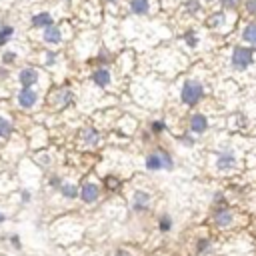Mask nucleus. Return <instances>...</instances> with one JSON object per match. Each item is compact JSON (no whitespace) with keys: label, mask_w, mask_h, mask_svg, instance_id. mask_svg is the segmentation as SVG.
Masks as SVG:
<instances>
[{"label":"nucleus","mask_w":256,"mask_h":256,"mask_svg":"<svg viewBox=\"0 0 256 256\" xmlns=\"http://www.w3.org/2000/svg\"><path fill=\"white\" fill-rule=\"evenodd\" d=\"M92 82L96 84V86H108V82H110V72L106 70V68H100V70H96L94 74H92Z\"/></svg>","instance_id":"9d476101"},{"label":"nucleus","mask_w":256,"mask_h":256,"mask_svg":"<svg viewBox=\"0 0 256 256\" xmlns=\"http://www.w3.org/2000/svg\"><path fill=\"white\" fill-rule=\"evenodd\" d=\"M108 2H114V0H108Z\"/></svg>","instance_id":"473e14b6"},{"label":"nucleus","mask_w":256,"mask_h":256,"mask_svg":"<svg viewBox=\"0 0 256 256\" xmlns=\"http://www.w3.org/2000/svg\"><path fill=\"white\" fill-rule=\"evenodd\" d=\"M16 96H18V104L22 108H32L38 102V94L32 90V86H24Z\"/></svg>","instance_id":"39448f33"},{"label":"nucleus","mask_w":256,"mask_h":256,"mask_svg":"<svg viewBox=\"0 0 256 256\" xmlns=\"http://www.w3.org/2000/svg\"><path fill=\"white\" fill-rule=\"evenodd\" d=\"M106 186H108V188H116V186H118V180L108 176V178H106Z\"/></svg>","instance_id":"393cba45"},{"label":"nucleus","mask_w":256,"mask_h":256,"mask_svg":"<svg viewBox=\"0 0 256 256\" xmlns=\"http://www.w3.org/2000/svg\"><path fill=\"white\" fill-rule=\"evenodd\" d=\"M186 40H188V44H190V46H194V44H196V38H194V36H190V34L186 36Z\"/></svg>","instance_id":"c85d7f7f"},{"label":"nucleus","mask_w":256,"mask_h":256,"mask_svg":"<svg viewBox=\"0 0 256 256\" xmlns=\"http://www.w3.org/2000/svg\"><path fill=\"white\" fill-rule=\"evenodd\" d=\"M244 40L246 42H250V44H256V22H250V24H246V28H244Z\"/></svg>","instance_id":"4468645a"},{"label":"nucleus","mask_w":256,"mask_h":256,"mask_svg":"<svg viewBox=\"0 0 256 256\" xmlns=\"http://www.w3.org/2000/svg\"><path fill=\"white\" fill-rule=\"evenodd\" d=\"M4 220H6V216H4L2 212H0V222H4Z\"/></svg>","instance_id":"2f4dec72"},{"label":"nucleus","mask_w":256,"mask_h":256,"mask_svg":"<svg viewBox=\"0 0 256 256\" xmlns=\"http://www.w3.org/2000/svg\"><path fill=\"white\" fill-rule=\"evenodd\" d=\"M246 10L250 14H256V0H246Z\"/></svg>","instance_id":"aec40b11"},{"label":"nucleus","mask_w":256,"mask_h":256,"mask_svg":"<svg viewBox=\"0 0 256 256\" xmlns=\"http://www.w3.org/2000/svg\"><path fill=\"white\" fill-rule=\"evenodd\" d=\"M116 256H130V252H126V250H116Z\"/></svg>","instance_id":"7c9ffc66"},{"label":"nucleus","mask_w":256,"mask_h":256,"mask_svg":"<svg viewBox=\"0 0 256 256\" xmlns=\"http://www.w3.org/2000/svg\"><path fill=\"white\" fill-rule=\"evenodd\" d=\"M188 10H198V2H188Z\"/></svg>","instance_id":"bb28decb"},{"label":"nucleus","mask_w":256,"mask_h":256,"mask_svg":"<svg viewBox=\"0 0 256 256\" xmlns=\"http://www.w3.org/2000/svg\"><path fill=\"white\" fill-rule=\"evenodd\" d=\"M206 128H208V120H206V116H204V114H194L190 118V130L192 132L202 134V132H206Z\"/></svg>","instance_id":"6e6552de"},{"label":"nucleus","mask_w":256,"mask_h":256,"mask_svg":"<svg viewBox=\"0 0 256 256\" xmlns=\"http://www.w3.org/2000/svg\"><path fill=\"white\" fill-rule=\"evenodd\" d=\"M148 8H150L148 0H130V10L134 14H146Z\"/></svg>","instance_id":"ddd939ff"},{"label":"nucleus","mask_w":256,"mask_h":256,"mask_svg":"<svg viewBox=\"0 0 256 256\" xmlns=\"http://www.w3.org/2000/svg\"><path fill=\"white\" fill-rule=\"evenodd\" d=\"M10 244H12L16 250H20V246H22V244H20V236H18V234H12V236H10Z\"/></svg>","instance_id":"412c9836"},{"label":"nucleus","mask_w":256,"mask_h":256,"mask_svg":"<svg viewBox=\"0 0 256 256\" xmlns=\"http://www.w3.org/2000/svg\"><path fill=\"white\" fill-rule=\"evenodd\" d=\"M32 26L36 28H46V26H52V16L48 12H40L36 16H32Z\"/></svg>","instance_id":"9b49d317"},{"label":"nucleus","mask_w":256,"mask_h":256,"mask_svg":"<svg viewBox=\"0 0 256 256\" xmlns=\"http://www.w3.org/2000/svg\"><path fill=\"white\" fill-rule=\"evenodd\" d=\"M204 96V88L198 80H186L182 86V102L188 106H194L196 102Z\"/></svg>","instance_id":"f257e3e1"},{"label":"nucleus","mask_w":256,"mask_h":256,"mask_svg":"<svg viewBox=\"0 0 256 256\" xmlns=\"http://www.w3.org/2000/svg\"><path fill=\"white\" fill-rule=\"evenodd\" d=\"M50 186H54V188L58 186V188H60V186H62V184H60V178H58V176H52V180H50Z\"/></svg>","instance_id":"a878e982"},{"label":"nucleus","mask_w":256,"mask_h":256,"mask_svg":"<svg viewBox=\"0 0 256 256\" xmlns=\"http://www.w3.org/2000/svg\"><path fill=\"white\" fill-rule=\"evenodd\" d=\"M232 64H234V68H238V70H242V68H246L248 64H252V48H242V46H238V48L234 50V54H232Z\"/></svg>","instance_id":"7ed1b4c3"},{"label":"nucleus","mask_w":256,"mask_h":256,"mask_svg":"<svg viewBox=\"0 0 256 256\" xmlns=\"http://www.w3.org/2000/svg\"><path fill=\"white\" fill-rule=\"evenodd\" d=\"M146 168L148 170H170L172 168V158H170V154L168 152H164V150H158V152H154V154H148L146 156Z\"/></svg>","instance_id":"f03ea898"},{"label":"nucleus","mask_w":256,"mask_h":256,"mask_svg":"<svg viewBox=\"0 0 256 256\" xmlns=\"http://www.w3.org/2000/svg\"><path fill=\"white\" fill-rule=\"evenodd\" d=\"M164 130V122H154V124H152V132H162Z\"/></svg>","instance_id":"5701e85b"},{"label":"nucleus","mask_w":256,"mask_h":256,"mask_svg":"<svg viewBox=\"0 0 256 256\" xmlns=\"http://www.w3.org/2000/svg\"><path fill=\"white\" fill-rule=\"evenodd\" d=\"M18 82L22 86H34L38 82V70L36 68H24V70H20Z\"/></svg>","instance_id":"0eeeda50"},{"label":"nucleus","mask_w":256,"mask_h":256,"mask_svg":"<svg viewBox=\"0 0 256 256\" xmlns=\"http://www.w3.org/2000/svg\"><path fill=\"white\" fill-rule=\"evenodd\" d=\"M158 228H160L162 232H168V230L172 228V218H170V216H162V218L158 220Z\"/></svg>","instance_id":"6ab92c4d"},{"label":"nucleus","mask_w":256,"mask_h":256,"mask_svg":"<svg viewBox=\"0 0 256 256\" xmlns=\"http://www.w3.org/2000/svg\"><path fill=\"white\" fill-rule=\"evenodd\" d=\"M54 60H56L54 52H46V64H54Z\"/></svg>","instance_id":"b1692460"},{"label":"nucleus","mask_w":256,"mask_h":256,"mask_svg":"<svg viewBox=\"0 0 256 256\" xmlns=\"http://www.w3.org/2000/svg\"><path fill=\"white\" fill-rule=\"evenodd\" d=\"M98 196H100V190H98V186L94 184V182H86L82 188H80V198L84 200V202H96L98 200Z\"/></svg>","instance_id":"423d86ee"},{"label":"nucleus","mask_w":256,"mask_h":256,"mask_svg":"<svg viewBox=\"0 0 256 256\" xmlns=\"http://www.w3.org/2000/svg\"><path fill=\"white\" fill-rule=\"evenodd\" d=\"M148 202H150V194H148V192L138 190V192L134 194V202H132V206H134V210L142 212V210H146V208H148Z\"/></svg>","instance_id":"1a4fd4ad"},{"label":"nucleus","mask_w":256,"mask_h":256,"mask_svg":"<svg viewBox=\"0 0 256 256\" xmlns=\"http://www.w3.org/2000/svg\"><path fill=\"white\" fill-rule=\"evenodd\" d=\"M60 194H62L64 198H76V196L80 194V190H78L74 184H62V186H60Z\"/></svg>","instance_id":"2eb2a0df"},{"label":"nucleus","mask_w":256,"mask_h":256,"mask_svg":"<svg viewBox=\"0 0 256 256\" xmlns=\"http://www.w3.org/2000/svg\"><path fill=\"white\" fill-rule=\"evenodd\" d=\"M224 6H236V0H224Z\"/></svg>","instance_id":"cd10ccee"},{"label":"nucleus","mask_w":256,"mask_h":256,"mask_svg":"<svg viewBox=\"0 0 256 256\" xmlns=\"http://www.w3.org/2000/svg\"><path fill=\"white\" fill-rule=\"evenodd\" d=\"M12 34H14V28L12 26H2V28H0V46L6 44L12 38Z\"/></svg>","instance_id":"f3484780"},{"label":"nucleus","mask_w":256,"mask_h":256,"mask_svg":"<svg viewBox=\"0 0 256 256\" xmlns=\"http://www.w3.org/2000/svg\"><path fill=\"white\" fill-rule=\"evenodd\" d=\"M84 140H86V144H90V146H94L98 140H100V134L96 132V128H90L86 134H84Z\"/></svg>","instance_id":"a211bd4d"},{"label":"nucleus","mask_w":256,"mask_h":256,"mask_svg":"<svg viewBox=\"0 0 256 256\" xmlns=\"http://www.w3.org/2000/svg\"><path fill=\"white\" fill-rule=\"evenodd\" d=\"M234 218H236V214L230 208H218L212 216V222L218 228H230V226H234Z\"/></svg>","instance_id":"20e7f679"},{"label":"nucleus","mask_w":256,"mask_h":256,"mask_svg":"<svg viewBox=\"0 0 256 256\" xmlns=\"http://www.w3.org/2000/svg\"><path fill=\"white\" fill-rule=\"evenodd\" d=\"M22 202H30V194H28L26 190L22 192Z\"/></svg>","instance_id":"c756f323"},{"label":"nucleus","mask_w":256,"mask_h":256,"mask_svg":"<svg viewBox=\"0 0 256 256\" xmlns=\"http://www.w3.org/2000/svg\"><path fill=\"white\" fill-rule=\"evenodd\" d=\"M2 60H4V64H10V62H14V60H16V54H14V52H6Z\"/></svg>","instance_id":"4be33fe9"},{"label":"nucleus","mask_w":256,"mask_h":256,"mask_svg":"<svg viewBox=\"0 0 256 256\" xmlns=\"http://www.w3.org/2000/svg\"><path fill=\"white\" fill-rule=\"evenodd\" d=\"M12 134V124L6 118H0V138H8Z\"/></svg>","instance_id":"dca6fc26"},{"label":"nucleus","mask_w":256,"mask_h":256,"mask_svg":"<svg viewBox=\"0 0 256 256\" xmlns=\"http://www.w3.org/2000/svg\"><path fill=\"white\" fill-rule=\"evenodd\" d=\"M44 40L48 44H58L60 42V30L56 26H46L44 28Z\"/></svg>","instance_id":"f8f14e48"}]
</instances>
